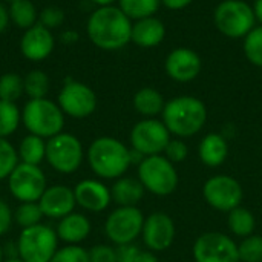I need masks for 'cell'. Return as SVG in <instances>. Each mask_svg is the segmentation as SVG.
Masks as SVG:
<instances>
[{
    "label": "cell",
    "mask_w": 262,
    "mask_h": 262,
    "mask_svg": "<svg viewBox=\"0 0 262 262\" xmlns=\"http://www.w3.org/2000/svg\"><path fill=\"white\" fill-rule=\"evenodd\" d=\"M38 206L43 212V216L52 220H61L74 212L77 206L74 189L68 186H51L45 190L38 200Z\"/></svg>",
    "instance_id": "17"
},
{
    "label": "cell",
    "mask_w": 262,
    "mask_h": 262,
    "mask_svg": "<svg viewBox=\"0 0 262 262\" xmlns=\"http://www.w3.org/2000/svg\"><path fill=\"white\" fill-rule=\"evenodd\" d=\"M88 163L92 172L104 180L121 178L132 163V152L117 138L100 137L88 149Z\"/></svg>",
    "instance_id": "3"
},
{
    "label": "cell",
    "mask_w": 262,
    "mask_h": 262,
    "mask_svg": "<svg viewBox=\"0 0 262 262\" xmlns=\"http://www.w3.org/2000/svg\"><path fill=\"white\" fill-rule=\"evenodd\" d=\"M21 114L15 103L0 100V137L6 138L14 134L20 124Z\"/></svg>",
    "instance_id": "29"
},
{
    "label": "cell",
    "mask_w": 262,
    "mask_h": 262,
    "mask_svg": "<svg viewBox=\"0 0 262 262\" xmlns=\"http://www.w3.org/2000/svg\"><path fill=\"white\" fill-rule=\"evenodd\" d=\"M43 218V212L38 203H21L14 212V220L21 229H28L40 224Z\"/></svg>",
    "instance_id": "31"
},
{
    "label": "cell",
    "mask_w": 262,
    "mask_h": 262,
    "mask_svg": "<svg viewBox=\"0 0 262 262\" xmlns=\"http://www.w3.org/2000/svg\"><path fill=\"white\" fill-rule=\"evenodd\" d=\"M58 106L63 114L72 118H86L97 107V95L89 86L80 81H69L58 94Z\"/></svg>",
    "instance_id": "14"
},
{
    "label": "cell",
    "mask_w": 262,
    "mask_h": 262,
    "mask_svg": "<svg viewBox=\"0 0 262 262\" xmlns=\"http://www.w3.org/2000/svg\"><path fill=\"white\" fill-rule=\"evenodd\" d=\"M23 78L18 74L9 72L0 77V100L15 101L23 94Z\"/></svg>",
    "instance_id": "33"
},
{
    "label": "cell",
    "mask_w": 262,
    "mask_h": 262,
    "mask_svg": "<svg viewBox=\"0 0 262 262\" xmlns=\"http://www.w3.org/2000/svg\"><path fill=\"white\" fill-rule=\"evenodd\" d=\"M141 236L150 252H164L173 244L177 227L173 220L167 213L154 212L147 218H144Z\"/></svg>",
    "instance_id": "15"
},
{
    "label": "cell",
    "mask_w": 262,
    "mask_h": 262,
    "mask_svg": "<svg viewBox=\"0 0 262 262\" xmlns=\"http://www.w3.org/2000/svg\"><path fill=\"white\" fill-rule=\"evenodd\" d=\"M57 236L69 246H77L84 241L91 233V221L81 213H69L61 218L57 226Z\"/></svg>",
    "instance_id": "21"
},
{
    "label": "cell",
    "mask_w": 262,
    "mask_h": 262,
    "mask_svg": "<svg viewBox=\"0 0 262 262\" xmlns=\"http://www.w3.org/2000/svg\"><path fill=\"white\" fill-rule=\"evenodd\" d=\"M167 75L180 83H187L195 80L203 68L200 55L189 48H177L166 58Z\"/></svg>",
    "instance_id": "16"
},
{
    "label": "cell",
    "mask_w": 262,
    "mask_h": 262,
    "mask_svg": "<svg viewBox=\"0 0 262 262\" xmlns=\"http://www.w3.org/2000/svg\"><path fill=\"white\" fill-rule=\"evenodd\" d=\"M203 196L212 209L229 213L241 206L244 190L236 178L230 175H215L204 183Z\"/></svg>",
    "instance_id": "11"
},
{
    "label": "cell",
    "mask_w": 262,
    "mask_h": 262,
    "mask_svg": "<svg viewBox=\"0 0 262 262\" xmlns=\"http://www.w3.org/2000/svg\"><path fill=\"white\" fill-rule=\"evenodd\" d=\"M253 11H255V17L262 23V0H255Z\"/></svg>",
    "instance_id": "44"
},
{
    "label": "cell",
    "mask_w": 262,
    "mask_h": 262,
    "mask_svg": "<svg viewBox=\"0 0 262 262\" xmlns=\"http://www.w3.org/2000/svg\"><path fill=\"white\" fill-rule=\"evenodd\" d=\"M213 20L221 34L230 38L246 37L255 28V11L244 0H224L213 14Z\"/></svg>",
    "instance_id": "7"
},
{
    "label": "cell",
    "mask_w": 262,
    "mask_h": 262,
    "mask_svg": "<svg viewBox=\"0 0 262 262\" xmlns=\"http://www.w3.org/2000/svg\"><path fill=\"white\" fill-rule=\"evenodd\" d=\"M21 120L29 134L40 138L58 135L64 126V115L58 104L46 98L29 100L23 109Z\"/></svg>",
    "instance_id": "5"
},
{
    "label": "cell",
    "mask_w": 262,
    "mask_h": 262,
    "mask_svg": "<svg viewBox=\"0 0 262 262\" xmlns=\"http://www.w3.org/2000/svg\"><path fill=\"white\" fill-rule=\"evenodd\" d=\"M49 262H91L89 252L80 246H68L58 249Z\"/></svg>",
    "instance_id": "36"
},
{
    "label": "cell",
    "mask_w": 262,
    "mask_h": 262,
    "mask_svg": "<svg viewBox=\"0 0 262 262\" xmlns=\"http://www.w3.org/2000/svg\"><path fill=\"white\" fill-rule=\"evenodd\" d=\"M21 54L31 61H41L45 60L54 49V37L46 26L41 23L34 25L32 28L26 29L25 35L20 41Z\"/></svg>",
    "instance_id": "19"
},
{
    "label": "cell",
    "mask_w": 262,
    "mask_h": 262,
    "mask_svg": "<svg viewBox=\"0 0 262 262\" xmlns=\"http://www.w3.org/2000/svg\"><path fill=\"white\" fill-rule=\"evenodd\" d=\"M227 224H229V229L230 232L238 236V238H247L250 235H253L255 229H256V220H255V215L239 206L233 210L229 212V216H227Z\"/></svg>",
    "instance_id": "25"
},
{
    "label": "cell",
    "mask_w": 262,
    "mask_h": 262,
    "mask_svg": "<svg viewBox=\"0 0 262 262\" xmlns=\"http://www.w3.org/2000/svg\"><path fill=\"white\" fill-rule=\"evenodd\" d=\"M138 180L143 187L157 196H169L178 189L180 177L173 163L164 155L146 157L138 164Z\"/></svg>",
    "instance_id": "4"
},
{
    "label": "cell",
    "mask_w": 262,
    "mask_h": 262,
    "mask_svg": "<svg viewBox=\"0 0 262 262\" xmlns=\"http://www.w3.org/2000/svg\"><path fill=\"white\" fill-rule=\"evenodd\" d=\"M9 18L15 26L21 29H29L35 25L37 9L31 0H14L9 6Z\"/></svg>",
    "instance_id": "27"
},
{
    "label": "cell",
    "mask_w": 262,
    "mask_h": 262,
    "mask_svg": "<svg viewBox=\"0 0 262 262\" xmlns=\"http://www.w3.org/2000/svg\"><path fill=\"white\" fill-rule=\"evenodd\" d=\"M187 155H189V147H187V144H186L183 140H180V138H175V140L170 138L169 144H167L166 149H164V157H166L170 163L178 164V163H183V161L187 158Z\"/></svg>",
    "instance_id": "37"
},
{
    "label": "cell",
    "mask_w": 262,
    "mask_h": 262,
    "mask_svg": "<svg viewBox=\"0 0 262 262\" xmlns=\"http://www.w3.org/2000/svg\"><path fill=\"white\" fill-rule=\"evenodd\" d=\"M144 216L138 207H118L109 213L104 232L106 236L117 246H130L143 232Z\"/></svg>",
    "instance_id": "10"
},
{
    "label": "cell",
    "mask_w": 262,
    "mask_h": 262,
    "mask_svg": "<svg viewBox=\"0 0 262 262\" xmlns=\"http://www.w3.org/2000/svg\"><path fill=\"white\" fill-rule=\"evenodd\" d=\"M63 18H64V12L57 6H48L40 14V21L48 29L49 28H57L58 25H61Z\"/></svg>",
    "instance_id": "39"
},
{
    "label": "cell",
    "mask_w": 262,
    "mask_h": 262,
    "mask_svg": "<svg viewBox=\"0 0 262 262\" xmlns=\"http://www.w3.org/2000/svg\"><path fill=\"white\" fill-rule=\"evenodd\" d=\"M198 157L207 167L221 166L229 157V144L226 137L216 132L207 134L198 146Z\"/></svg>",
    "instance_id": "22"
},
{
    "label": "cell",
    "mask_w": 262,
    "mask_h": 262,
    "mask_svg": "<svg viewBox=\"0 0 262 262\" xmlns=\"http://www.w3.org/2000/svg\"><path fill=\"white\" fill-rule=\"evenodd\" d=\"M195 262H241L238 244L221 232H206L193 243Z\"/></svg>",
    "instance_id": "13"
},
{
    "label": "cell",
    "mask_w": 262,
    "mask_h": 262,
    "mask_svg": "<svg viewBox=\"0 0 262 262\" xmlns=\"http://www.w3.org/2000/svg\"><path fill=\"white\" fill-rule=\"evenodd\" d=\"M12 218H14V215L11 213L9 206L3 200H0V236L5 235L11 229Z\"/></svg>",
    "instance_id": "40"
},
{
    "label": "cell",
    "mask_w": 262,
    "mask_h": 262,
    "mask_svg": "<svg viewBox=\"0 0 262 262\" xmlns=\"http://www.w3.org/2000/svg\"><path fill=\"white\" fill-rule=\"evenodd\" d=\"M88 35L91 41L104 51H117L130 41V18L115 6H100L88 20Z\"/></svg>",
    "instance_id": "1"
},
{
    "label": "cell",
    "mask_w": 262,
    "mask_h": 262,
    "mask_svg": "<svg viewBox=\"0 0 262 262\" xmlns=\"http://www.w3.org/2000/svg\"><path fill=\"white\" fill-rule=\"evenodd\" d=\"M0 262H3V250H2V246H0Z\"/></svg>",
    "instance_id": "47"
},
{
    "label": "cell",
    "mask_w": 262,
    "mask_h": 262,
    "mask_svg": "<svg viewBox=\"0 0 262 262\" xmlns=\"http://www.w3.org/2000/svg\"><path fill=\"white\" fill-rule=\"evenodd\" d=\"M6 2H14V0H6Z\"/></svg>",
    "instance_id": "48"
},
{
    "label": "cell",
    "mask_w": 262,
    "mask_h": 262,
    "mask_svg": "<svg viewBox=\"0 0 262 262\" xmlns=\"http://www.w3.org/2000/svg\"><path fill=\"white\" fill-rule=\"evenodd\" d=\"M83 146L72 134L60 132L46 143V160L60 173L75 172L83 163Z\"/></svg>",
    "instance_id": "8"
},
{
    "label": "cell",
    "mask_w": 262,
    "mask_h": 262,
    "mask_svg": "<svg viewBox=\"0 0 262 262\" xmlns=\"http://www.w3.org/2000/svg\"><path fill=\"white\" fill-rule=\"evenodd\" d=\"M238 252L241 262H262V236L253 233L244 238L238 246Z\"/></svg>",
    "instance_id": "35"
},
{
    "label": "cell",
    "mask_w": 262,
    "mask_h": 262,
    "mask_svg": "<svg viewBox=\"0 0 262 262\" xmlns=\"http://www.w3.org/2000/svg\"><path fill=\"white\" fill-rule=\"evenodd\" d=\"M166 103L163 95L154 88H143L134 95V107L138 114L146 118H154L158 114H163Z\"/></svg>",
    "instance_id": "24"
},
{
    "label": "cell",
    "mask_w": 262,
    "mask_h": 262,
    "mask_svg": "<svg viewBox=\"0 0 262 262\" xmlns=\"http://www.w3.org/2000/svg\"><path fill=\"white\" fill-rule=\"evenodd\" d=\"M89 261L91 262H118V252L106 244L94 246L89 250Z\"/></svg>",
    "instance_id": "38"
},
{
    "label": "cell",
    "mask_w": 262,
    "mask_h": 262,
    "mask_svg": "<svg viewBox=\"0 0 262 262\" xmlns=\"http://www.w3.org/2000/svg\"><path fill=\"white\" fill-rule=\"evenodd\" d=\"M160 5L161 0H120V9L129 18H135V20L154 17Z\"/></svg>",
    "instance_id": "28"
},
{
    "label": "cell",
    "mask_w": 262,
    "mask_h": 262,
    "mask_svg": "<svg viewBox=\"0 0 262 262\" xmlns=\"http://www.w3.org/2000/svg\"><path fill=\"white\" fill-rule=\"evenodd\" d=\"M18 158L25 164L38 166L46 158V143L45 138L29 134L23 138L18 147Z\"/></svg>",
    "instance_id": "26"
},
{
    "label": "cell",
    "mask_w": 262,
    "mask_h": 262,
    "mask_svg": "<svg viewBox=\"0 0 262 262\" xmlns=\"http://www.w3.org/2000/svg\"><path fill=\"white\" fill-rule=\"evenodd\" d=\"M170 132L163 121L155 118H144L138 121L130 132V144L134 152L141 157L163 155L170 141Z\"/></svg>",
    "instance_id": "9"
},
{
    "label": "cell",
    "mask_w": 262,
    "mask_h": 262,
    "mask_svg": "<svg viewBox=\"0 0 262 262\" xmlns=\"http://www.w3.org/2000/svg\"><path fill=\"white\" fill-rule=\"evenodd\" d=\"M132 262H158V258L154 255V252H140L137 250Z\"/></svg>",
    "instance_id": "42"
},
{
    "label": "cell",
    "mask_w": 262,
    "mask_h": 262,
    "mask_svg": "<svg viewBox=\"0 0 262 262\" xmlns=\"http://www.w3.org/2000/svg\"><path fill=\"white\" fill-rule=\"evenodd\" d=\"M11 195L21 203H38L46 186V177L38 166L18 163L8 177Z\"/></svg>",
    "instance_id": "12"
},
{
    "label": "cell",
    "mask_w": 262,
    "mask_h": 262,
    "mask_svg": "<svg viewBox=\"0 0 262 262\" xmlns=\"http://www.w3.org/2000/svg\"><path fill=\"white\" fill-rule=\"evenodd\" d=\"M75 201L80 207L88 212H103L109 207L112 196L111 189H107L101 181L83 180L74 187Z\"/></svg>",
    "instance_id": "18"
},
{
    "label": "cell",
    "mask_w": 262,
    "mask_h": 262,
    "mask_svg": "<svg viewBox=\"0 0 262 262\" xmlns=\"http://www.w3.org/2000/svg\"><path fill=\"white\" fill-rule=\"evenodd\" d=\"M163 123L169 132L178 138L196 135L207 121L206 104L192 95H181L166 103L163 109Z\"/></svg>",
    "instance_id": "2"
},
{
    "label": "cell",
    "mask_w": 262,
    "mask_h": 262,
    "mask_svg": "<svg viewBox=\"0 0 262 262\" xmlns=\"http://www.w3.org/2000/svg\"><path fill=\"white\" fill-rule=\"evenodd\" d=\"M23 89L31 100L45 98L49 91V78L41 71H31L23 78Z\"/></svg>",
    "instance_id": "30"
},
{
    "label": "cell",
    "mask_w": 262,
    "mask_h": 262,
    "mask_svg": "<svg viewBox=\"0 0 262 262\" xmlns=\"http://www.w3.org/2000/svg\"><path fill=\"white\" fill-rule=\"evenodd\" d=\"M166 35V28L157 17H147L137 20L132 25V35L130 41L141 48H155L158 46Z\"/></svg>",
    "instance_id": "20"
},
{
    "label": "cell",
    "mask_w": 262,
    "mask_h": 262,
    "mask_svg": "<svg viewBox=\"0 0 262 262\" xmlns=\"http://www.w3.org/2000/svg\"><path fill=\"white\" fill-rule=\"evenodd\" d=\"M161 3L172 11H178V9L189 6L192 3V0H161Z\"/></svg>",
    "instance_id": "41"
},
{
    "label": "cell",
    "mask_w": 262,
    "mask_h": 262,
    "mask_svg": "<svg viewBox=\"0 0 262 262\" xmlns=\"http://www.w3.org/2000/svg\"><path fill=\"white\" fill-rule=\"evenodd\" d=\"M17 164H18V152L6 138L0 137V181L8 178Z\"/></svg>",
    "instance_id": "34"
},
{
    "label": "cell",
    "mask_w": 262,
    "mask_h": 262,
    "mask_svg": "<svg viewBox=\"0 0 262 262\" xmlns=\"http://www.w3.org/2000/svg\"><path fill=\"white\" fill-rule=\"evenodd\" d=\"M244 54L252 64L262 68V26L253 28L244 37Z\"/></svg>",
    "instance_id": "32"
},
{
    "label": "cell",
    "mask_w": 262,
    "mask_h": 262,
    "mask_svg": "<svg viewBox=\"0 0 262 262\" xmlns=\"http://www.w3.org/2000/svg\"><path fill=\"white\" fill-rule=\"evenodd\" d=\"M3 262H23L20 258H9V259H5Z\"/></svg>",
    "instance_id": "46"
},
{
    "label": "cell",
    "mask_w": 262,
    "mask_h": 262,
    "mask_svg": "<svg viewBox=\"0 0 262 262\" xmlns=\"http://www.w3.org/2000/svg\"><path fill=\"white\" fill-rule=\"evenodd\" d=\"M8 21H9V11L0 3V32L5 31V28L8 26Z\"/></svg>",
    "instance_id": "43"
},
{
    "label": "cell",
    "mask_w": 262,
    "mask_h": 262,
    "mask_svg": "<svg viewBox=\"0 0 262 262\" xmlns=\"http://www.w3.org/2000/svg\"><path fill=\"white\" fill-rule=\"evenodd\" d=\"M57 250L58 236L54 229L43 224L21 229L17 239V253L23 262H49Z\"/></svg>",
    "instance_id": "6"
},
{
    "label": "cell",
    "mask_w": 262,
    "mask_h": 262,
    "mask_svg": "<svg viewBox=\"0 0 262 262\" xmlns=\"http://www.w3.org/2000/svg\"><path fill=\"white\" fill-rule=\"evenodd\" d=\"M146 189L140 183L138 178L121 177L115 180L111 187V196L118 207H137V204L143 200Z\"/></svg>",
    "instance_id": "23"
},
{
    "label": "cell",
    "mask_w": 262,
    "mask_h": 262,
    "mask_svg": "<svg viewBox=\"0 0 262 262\" xmlns=\"http://www.w3.org/2000/svg\"><path fill=\"white\" fill-rule=\"evenodd\" d=\"M94 3L100 5V6H111L115 0H92Z\"/></svg>",
    "instance_id": "45"
}]
</instances>
